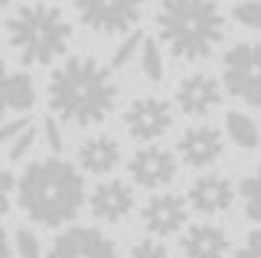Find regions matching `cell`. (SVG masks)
<instances>
[{"mask_svg": "<svg viewBox=\"0 0 261 258\" xmlns=\"http://www.w3.org/2000/svg\"><path fill=\"white\" fill-rule=\"evenodd\" d=\"M72 7L75 17L101 36H124L144 17V0H72Z\"/></svg>", "mask_w": 261, "mask_h": 258, "instance_id": "8992f818", "label": "cell"}, {"mask_svg": "<svg viewBox=\"0 0 261 258\" xmlns=\"http://www.w3.org/2000/svg\"><path fill=\"white\" fill-rule=\"evenodd\" d=\"M235 199H239V187H235L225 173H212V170H202L190 183V190H186V203H190V209L196 216H202V219H219V216H225L228 209L235 206Z\"/></svg>", "mask_w": 261, "mask_h": 258, "instance_id": "30bf717a", "label": "cell"}, {"mask_svg": "<svg viewBox=\"0 0 261 258\" xmlns=\"http://www.w3.org/2000/svg\"><path fill=\"white\" fill-rule=\"evenodd\" d=\"M179 248H183L186 258H228L232 255V239L219 222L202 219L183 229Z\"/></svg>", "mask_w": 261, "mask_h": 258, "instance_id": "9a60e30c", "label": "cell"}, {"mask_svg": "<svg viewBox=\"0 0 261 258\" xmlns=\"http://www.w3.org/2000/svg\"><path fill=\"white\" fill-rule=\"evenodd\" d=\"M222 85L245 108H261V39H239L225 49Z\"/></svg>", "mask_w": 261, "mask_h": 258, "instance_id": "5b68a950", "label": "cell"}, {"mask_svg": "<svg viewBox=\"0 0 261 258\" xmlns=\"http://www.w3.org/2000/svg\"><path fill=\"white\" fill-rule=\"evenodd\" d=\"M134 206H137L134 203V187H130L127 180L108 176V180H101L92 193H88V213L105 225L124 222L127 216L134 213Z\"/></svg>", "mask_w": 261, "mask_h": 258, "instance_id": "5bb4252c", "label": "cell"}, {"mask_svg": "<svg viewBox=\"0 0 261 258\" xmlns=\"http://www.w3.org/2000/svg\"><path fill=\"white\" fill-rule=\"evenodd\" d=\"M232 258H261V225H255V229L242 239V245L232 252Z\"/></svg>", "mask_w": 261, "mask_h": 258, "instance_id": "4316f807", "label": "cell"}, {"mask_svg": "<svg viewBox=\"0 0 261 258\" xmlns=\"http://www.w3.org/2000/svg\"><path fill=\"white\" fill-rule=\"evenodd\" d=\"M124 160V150H121V141L111 138V134H92L88 141L79 144L75 164L82 173L88 176H111Z\"/></svg>", "mask_w": 261, "mask_h": 258, "instance_id": "2e32d148", "label": "cell"}, {"mask_svg": "<svg viewBox=\"0 0 261 258\" xmlns=\"http://www.w3.org/2000/svg\"><path fill=\"white\" fill-rule=\"evenodd\" d=\"M7 39L23 59V66H49V62H56L59 56L69 53L72 23L49 0L23 4L7 20Z\"/></svg>", "mask_w": 261, "mask_h": 258, "instance_id": "277c9868", "label": "cell"}, {"mask_svg": "<svg viewBox=\"0 0 261 258\" xmlns=\"http://www.w3.org/2000/svg\"><path fill=\"white\" fill-rule=\"evenodd\" d=\"M10 98H13V111H20V115H27V111L33 108V101H36V85H33V79L27 75V72H13Z\"/></svg>", "mask_w": 261, "mask_h": 258, "instance_id": "d6986e66", "label": "cell"}, {"mask_svg": "<svg viewBox=\"0 0 261 258\" xmlns=\"http://www.w3.org/2000/svg\"><path fill=\"white\" fill-rule=\"evenodd\" d=\"M179 173V157L176 150L163 147V144H141L127 160V176L134 187L141 190H167Z\"/></svg>", "mask_w": 261, "mask_h": 258, "instance_id": "52a82bcc", "label": "cell"}, {"mask_svg": "<svg viewBox=\"0 0 261 258\" xmlns=\"http://www.w3.org/2000/svg\"><path fill=\"white\" fill-rule=\"evenodd\" d=\"M46 98L56 121L72 127H98L118 105L114 69L98 62L95 56H72L53 69Z\"/></svg>", "mask_w": 261, "mask_h": 258, "instance_id": "6da1fadb", "label": "cell"}, {"mask_svg": "<svg viewBox=\"0 0 261 258\" xmlns=\"http://www.w3.org/2000/svg\"><path fill=\"white\" fill-rule=\"evenodd\" d=\"M10 255H13V242L4 232V225H0V258H10Z\"/></svg>", "mask_w": 261, "mask_h": 258, "instance_id": "4dcf8cb0", "label": "cell"}, {"mask_svg": "<svg viewBox=\"0 0 261 258\" xmlns=\"http://www.w3.org/2000/svg\"><path fill=\"white\" fill-rule=\"evenodd\" d=\"M225 85L212 72H190L173 85V101L186 118H209L222 105Z\"/></svg>", "mask_w": 261, "mask_h": 258, "instance_id": "9c48e42d", "label": "cell"}, {"mask_svg": "<svg viewBox=\"0 0 261 258\" xmlns=\"http://www.w3.org/2000/svg\"><path fill=\"white\" fill-rule=\"evenodd\" d=\"M232 20L245 30L261 33V0H239V4L232 7Z\"/></svg>", "mask_w": 261, "mask_h": 258, "instance_id": "44dd1931", "label": "cell"}, {"mask_svg": "<svg viewBox=\"0 0 261 258\" xmlns=\"http://www.w3.org/2000/svg\"><path fill=\"white\" fill-rule=\"evenodd\" d=\"M127 258H170V248L163 245V239L150 236V239H141L137 245H130Z\"/></svg>", "mask_w": 261, "mask_h": 258, "instance_id": "cb8c5ba5", "label": "cell"}, {"mask_svg": "<svg viewBox=\"0 0 261 258\" xmlns=\"http://www.w3.org/2000/svg\"><path fill=\"white\" fill-rule=\"evenodd\" d=\"M141 46H144V36L137 33V30H130V33H124V43L118 46V53L111 56V62H108V66H111V69H121V66H127V62L134 59V53H141Z\"/></svg>", "mask_w": 261, "mask_h": 258, "instance_id": "603a6c76", "label": "cell"}, {"mask_svg": "<svg viewBox=\"0 0 261 258\" xmlns=\"http://www.w3.org/2000/svg\"><path fill=\"white\" fill-rule=\"evenodd\" d=\"M30 121L27 118H16V121H10V124H0V144H10L16 134L23 131V127H27Z\"/></svg>", "mask_w": 261, "mask_h": 258, "instance_id": "f546056e", "label": "cell"}, {"mask_svg": "<svg viewBox=\"0 0 261 258\" xmlns=\"http://www.w3.org/2000/svg\"><path fill=\"white\" fill-rule=\"evenodd\" d=\"M43 138H46V144H49L53 154H59V150H62V131H59V124H56V118H46L43 121Z\"/></svg>", "mask_w": 261, "mask_h": 258, "instance_id": "f1b7e54d", "label": "cell"}, {"mask_svg": "<svg viewBox=\"0 0 261 258\" xmlns=\"http://www.w3.org/2000/svg\"><path fill=\"white\" fill-rule=\"evenodd\" d=\"M13 252L20 255V258H43V242H39L36 232L16 229L13 232Z\"/></svg>", "mask_w": 261, "mask_h": 258, "instance_id": "7402d4cb", "label": "cell"}, {"mask_svg": "<svg viewBox=\"0 0 261 258\" xmlns=\"http://www.w3.org/2000/svg\"><path fill=\"white\" fill-rule=\"evenodd\" d=\"M13 193H16V180H13V173L4 167V160H0V216L10 213V206H13Z\"/></svg>", "mask_w": 261, "mask_h": 258, "instance_id": "d4e9b609", "label": "cell"}, {"mask_svg": "<svg viewBox=\"0 0 261 258\" xmlns=\"http://www.w3.org/2000/svg\"><path fill=\"white\" fill-rule=\"evenodd\" d=\"M173 105L157 98V95H141L124 108V127L137 144H153L167 138L173 127Z\"/></svg>", "mask_w": 261, "mask_h": 258, "instance_id": "ba28073f", "label": "cell"}, {"mask_svg": "<svg viewBox=\"0 0 261 258\" xmlns=\"http://www.w3.org/2000/svg\"><path fill=\"white\" fill-rule=\"evenodd\" d=\"M10 4H16V0H0V7H10Z\"/></svg>", "mask_w": 261, "mask_h": 258, "instance_id": "1f68e13d", "label": "cell"}, {"mask_svg": "<svg viewBox=\"0 0 261 258\" xmlns=\"http://www.w3.org/2000/svg\"><path fill=\"white\" fill-rule=\"evenodd\" d=\"M46 258H118V245L95 225H65Z\"/></svg>", "mask_w": 261, "mask_h": 258, "instance_id": "4fadbf2b", "label": "cell"}, {"mask_svg": "<svg viewBox=\"0 0 261 258\" xmlns=\"http://www.w3.org/2000/svg\"><path fill=\"white\" fill-rule=\"evenodd\" d=\"M225 131L212 124H193L176 138V157L190 170H209L225 157Z\"/></svg>", "mask_w": 261, "mask_h": 258, "instance_id": "8fae6325", "label": "cell"}, {"mask_svg": "<svg viewBox=\"0 0 261 258\" xmlns=\"http://www.w3.org/2000/svg\"><path fill=\"white\" fill-rule=\"evenodd\" d=\"M239 199H242V209H245V219L261 225V164L248 176H242Z\"/></svg>", "mask_w": 261, "mask_h": 258, "instance_id": "ac0fdd59", "label": "cell"}, {"mask_svg": "<svg viewBox=\"0 0 261 258\" xmlns=\"http://www.w3.org/2000/svg\"><path fill=\"white\" fill-rule=\"evenodd\" d=\"M141 222L150 236L170 239V236H176V232H183L186 225H190V203H186V196H179V193L157 190L141 206Z\"/></svg>", "mask_w": 261, "mask_h": 258, "instance_id": "7c38bea8", "label": "cell"}, {"mask_svg": "<svg viewBox=\"0 0 261 258\" xmlns=\"http://www.w3.org/2000/svg\"><path fill=\"white\" fill-rule=\"evenodd\" d=\"M141 69L150 82H163V53H160V39H147L141 46Z\"/></svg>", "mask_w": 261, "mask_h": 258, "instance_id": "ffe728a7", "label": "cell"}, {"mask_svg": "<svg viewBox=\"0 0 261 258\" xmlns=\"http://www.w3.org/2000/svg\"><path fill=\"white\" fill-rule=\"evenodd\" d=\"M10 79L13 72L7 69V62L0 59V121H4L7 111H13V98H10Z\"/></svg>", "mask_w": 261, "mask_h": 258, "instance_id": "83f0119b", "label": "cell"}, {"mask_svg": "<svg viewBox=\"0 0 261 258\" xmlns=\"http://www.w3.org/2000/svg\"><path fill=\"white\" fill-rule=\"evenodd\" d=\"M222 131H225V138L242 150H258L261 147V127L255 124V118H251L248 111H225Z\"/></svg>", "mask_w": 261, "mask_h": 258, "instance_id": "e0dca14e", "label": "cell"}, {"mask_svg": "<svg viewBox=\"0 0 261 258\" xmlns=\"http://www.w3.org/2000/svg\"><path fill=\"white\" fill-rule=\"evenodd\" d=\"M16 203L36 225L46 229L72 225V219L88 203L79 164H69L59 154L27 164V170L16 180Z\"/></svg>", "mask_w": 261, "mask_h": 258, "instance_id": "7a4b0ae2", "label": "cell"}, {"mask_svg": "<svg viewBox=\"0 0 261 258\" xmlns=\"http://www.w3.org/2000/svg\"><path fill=\"white\" fill-rule=\"evenodd\" d=\"M33 144H36V127L27 124V127H23V131L10 141V160H23V157L30 154Z\"/></svg>", "mask_w": 261, "mask_h": 258, "instance_id": "484cf974", "label": "cell"}, {"mask_svg": "<svg viewBox=\"0 0 261 258\" xmlns=\"http://www.w3.org/2000/svg\"><path fill=\"white\" fill-rule=\"evenodd\" d=\"M157 39L176 62H202L225 43L228 17L219 0H160Z\"/></svg>", "mask_w": 261, "mask_h": 258, "instance_id": "3957f363", "label": "cell"}]
</instances>
